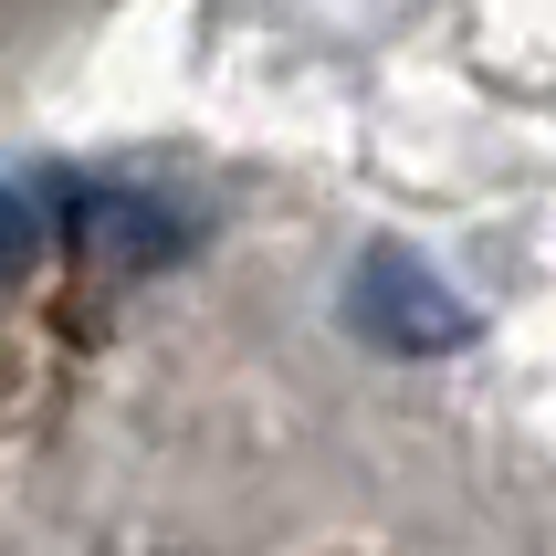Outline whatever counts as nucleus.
Instances as JSON below:
<instances>
[{
	"label": "nucleus",
	"instance_id": "f257e3e1",
	"mask_svg": "<svg viewBox=\"0 0 556 556\" xmlns=\"http://www.w3.org/2000/svg\"><path fill=\"white\" fill-rule=\"evenodd\" d=\"M346 337H368L378 357H452L472 346V305L409 242H368L346 274Z\"/></svg>",
	"mask_w": 556,
	"mask_h": 556
},
{
	"label": "nucleus",
	"instance_id": "f03ea898",
	"mask_svg": "<svg viewBox=\"0 0 556 556\" xmlns=\"http://www.w3.org/2000/svg\"><path fill=\"white\" fill-rule=\"evenodd\" d=\"M74 252L94 274H168L179 252H200V211H179L168 189H137V179H85Z\"/></svg>",
	"mask_w": 556,
	"mask_h": 556
},
{
	"label": "nucleus",
	"instance_id": "7ed1b4c3",
	"mask_svg": "<svg viewBox=\"0 0 556 556\" xmlns=\"http://www.w3.org/2000/svg\"><path fill=\"white\" fill-rule=\"evenodd\" d=\"M74 220H85V179H0V283L42 274L53 252H74Z\"/></svg>",
	"mask_w": 556,
	"mask_h": 556
}]
</instances>
